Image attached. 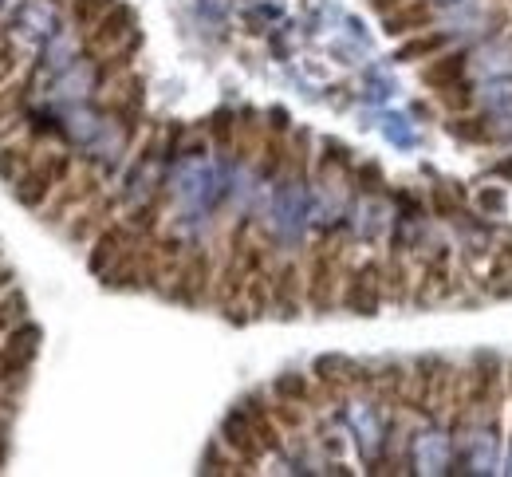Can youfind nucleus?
Wrapping results in <instances>:
<instances>
[{
  "instance_id": "1",
  "label": "nucleus",
  "mask_w": 512,
  "mask_h": 477,
  "mask_svg": "<svg viewBox=\"0 0 512 477\" xmlns=\"http://www.w3.org/2000/svg\"><path fill=\"white\" fill-rule=\"evenodd\" d=\"M347 249L339 241H320L308 253V269H304V296L312 312H331L339 304L343 292V276H347Z\"/></svg>"
},
{
  "instance_id": "2",
  "label": "nucleus",
  "mask_w": 512,
  "mask_h": 477,
  "mask_svg": "<svg viewBox=\"0 0 512 477\" xmlns=\"http://www.w3.org/2000/svg\"><path fill=\"white\" fill-rule=\"evenodd\" d=\"M75 170V158L67 150H40L36 162L24 170L20 182H12V194L24 209H44L52 202V194L64 186Z\"/></svg>"
},
{
  "instance_id": "3",
  "label": "nucleus",
  "mask_w": 512,
  "mask_h": 477,
  "mask_svg": "<svg viewBox=\"0 0 512 477\" xmlns=\"http://www.w3.org/2000/svg\"><path fill=\"white\" fill-rule=\"evenodd\" d=\"M457 288H461V284H457V273H453V249H449V245H434V253H422V261H418L410 304H414V308L442 304Z\"/></svg>"
},
{
  "instance_id": "4",
  "label": "nucleus",
  "mask_w": 512,
  "mask_h": 477,
  "mask_svg": "<svg viewBox=\"0 0 512 477\" xmlns=\"http://www.w3.org/2000/svg\"><path fill=\"white\" fill-rule=\"evenodd\" d=\"M339 304H343L347 312H355V316H379V308L386 304L383 261H379V257H367V261H359V265L347 269Z\"/></svg>"
},
{
  "instance_id": "5",
  "label": "nucleus",
  "mask_w": 512,
  "mask_h": 477,
  "mask_svg": "<svg viewBox=\"0 0 512 477\" xmlns=\"http://www.w3.org/2000/svg\"><path fill=\"white\" fill-rule=\"evenodd\" d=\"M134 28H138V12L123 4V0H115L111 8H107V16H99L87 32H83V56L87 60H103L107 52H115V48H123L130 36H134Z\"/></svg>"
},
{
  "instance_id": "6",
  "label": "nucleus",
  "mask_w": 512,
  "mask_h": 477,
  "mask_svg": "<svg viewBox=\"0 0 512 477\" xmlns=\"http://www.w3.org/2000/svg\"><path fill=\"white\" fill-rule=\"evenodd\" d=\"M99 194H103V178H99V170H91V166H75L71 178L52 194V202L44 205L40 213H44L48 225H67L83 205L91 202V198H99Z\"/></svg>"
},
{
  "instance_id": "7",
  "label": "nucleus",
  "mask_w": 512,
  "mask_h": 477,
  "mask_svg": "<svg viewBox=\"0 0 512 477\" xmlns=\"http://www.w3.org/2000/svg\"><path fill=\"white\" fill-rule=\"evenodd\" d=\"M213 280H217V269H213L209 249H190V253H186V261H182V269H178V276L166 284V296H170V300H178V304L197 308V304H205V300H209Z\"/></svg>"
},
{
  "instance_id": "8",
  "label": "nucleus",
  "mask_w": 512,
  "mask_h": 477,
  "mask_svg": "<svg viewBox=\"0 0 512 477\" xmlns=\"http://www.w3.org/2000/svg\"><path fill=\"white\" fill-rule=\"evenodd\" d=\"M142 241V233H134V225H130L127 217H115L95 241H91V253H87V269L95 276H103L123 253H127L130 245H138Z\"/></svg>"
},
{
  "instance_id": "9",
  "label": "nucleus",
  "mask_w": 512,
  "mask_h": 477,
  "mask_svg": "<svg viewBox=\"0 0 512 477\" xmlns=\"http://www.w3.org/2000/svg\"><path fill=\"white\" fill-rule=\"evenodd\" d=\"M272 308L280 316H300V308L308 304L304 296V269L292 261V257H280L272 261Z\"/></svg>"
},
{
  "instance_id": "10",
  "label": "nucleus",
  "mask_w": 512,
  "mask_h": 477,
  "mask_svg": "<svg viewBox=\"0 0 512 477\" xmlns=\"http://www.w3.org/2000/svg\"><path fill=\"white\" fill-rule=\"evenodd\" d=\"M221 442L249 466V474H253L256 466L268 458V450H264V442L256 438L253 422H249V414L241 407H233L229 414H225V422H221Z\"/></svg>"
},
{
  "instance_id": "11",
  "label": "nucleus",
  "mask_w": 512,
  "mask_h": 477,
  "mask_svg": "<svg viewBox=\"0 0 512 477\" xmlns=\"http://www.w3.org/2000/svg\"><path fill=\"white\" fill-rule=\"evenodd\" d=\"M115 213H119V198H115V194H99V198H91V202L83 205V209L64 225L67 241H75V245H91V241L115 221Z\"/></svg>"
},
{
  "instance_id": "12",
  "label": "nucleus",
  "mask_w": 512,
  "mask_h": 477,
  "mask_svg": "<svg viewBox=\"0 0 512 477\" xmlns=\"http://www.w3.org/2000/svg\"><path fill=\"white\" fill-rule=\"evenodd\" d=\"M438 24V8L430 4V0H402L398 8H390L383 16V32L390 40H406V36H414V32H426V28H434Z\"/></svg>"
},
{
  "instance_id": "13",
  "label": "nucleus",
  "mask_w": 512,
  "mask_h": 477,
  "mask_svg": "<svg viewBox=\"0 0 512 477\" xmlns=\"http://www.w3.org/2000/svg\"><path fill=\"white\" fill-rule=\"evenodd\" d=\"M465 71H469V52L465 48H457V52H438L434 60H426L422 71H418V79H422V87H430L434 95L438 91H446L453 83H461L465 79Z\"/></svg>"
},
{
  "instance_id": "14",
  "label": "nucleus",
  "mask_w": 512,
  "mask_h": 477,
  "mask_svg": "<svg viewBox=\"0 0 512 477\" xmlns=\"http://www.w3.org/2000/svg\"><path fill=\"white\" fill-rule=\"evenodd\" d=\"M36 154H40V146H36L32 135L4 138V142H0V182H8V186L20 182L24 170L36 162Z\"/></svg>"
},
{
  "instance_id": "15",
  "label": "nucleus",
  "mask_w": 512,
  "mask_h": 477,
  "mask_svg": "<svg viewBox=\"0 0 512 477\" xmlns=\"http://www.w3.org/2000/svg\"><path fill=\"white\" fill-rule=\"evenodd\" d=\"M383 292H386V304H410L414 296V269L406 261L402 249H390V257L383 261Z\"/></svg>"
},
{
  "instance_id": "16",
  "label": "nucleus",
  "mask_w": 512,
  "mask_h": 477,
  "mask_svg": "<svg viewBox=\"0 0 512 477\" xmlns=\"http://www.w3.org/2000/svg\"><path fill=\"white\" fill-rule=\"evenodd\" d=\"M449 32H414V36H406L398 48H394V60L398 64H426V60H434L438 52H446L449 48Z\"/></svg>"
},
{
  "instance_id": "17",
  "label": "nucleus",
  "mask_w": 512,
  "mask_h": 477,
  "mask_svg": "<svg viewBox=\"0 0 512 477\" xmlns=\"http://www.w3.org/2000/svg\"><path fill=\"white\" fill-rule=\"evenodd\" d=\"M260 162H256V170H260V178L264 182H272V178H280L284 170H288V154H292V142L284 131H264V142H260Z\"/></svg>"
},
{
  "instance_id": "18",
  "label": "nucleus",
  "mask_w": 512,
  "mask_h": 477,
  "mask_svg": "<svg viewBox=\"0 0 512 477\" xmlns=\"http://www.w3.org/2000/svg\"><path fill=\"white\" fill-rule=\"evenodd\" d=\"M446 131L457 138V142H465V146H489V142L497 138V131H493V119H489V115H477V111L449 115Z\"/></svg>"
},
{
  "instance_id": "19",
  "label": "nucleus",
  "mask_w": 512,
  "mask_h": 477,
  "mask_svg": "<svg viewBox=\"0 0 512 477\" xmlns=\"http://www.w3.org/2000/svg\"><path fill=\"white\" fill-rule=\"evenodd\" d=\"M28 83L32 79H24V83H4L0 87V142L12 135V131H20L24 123H20V107H24V99H28Z\"/></svg>"
},
{
  "instance_id": "20",
  "label": "nucleus",
  "mask_w": 512,
  "mask_h": 477,
  "mask_svg": "<svg viewBox=\"0 0 512 477\" xmlns=\"http://www.w3.org/2000/svg\"><path fill=\"white\" fill-rule=\"evenodd\" d=\"M316 395H320L316 383H312L308 375H300V371H284V375L272 379V399H292V403H308V407H312Z\"/></svg>"
},
{
  "instance_id": "21",
  "label": "nucleus",
  "mask_w": 512,
  "mask_h": 477,
  "mask_svg": "<svg viewBox=\"0 0 512 477\" xmlns=\"http://www.w3.org/2000/svg\"><path fill=\"white\" fill-rule=\"evenodd\" d=\"M430 213L434 217H442V221H453L461 209H465V190L457 186V182H438V186H430Z\"/></svg>"
},
{
  "instance_id": "22",
  "label": "nucleus",
  "mask_w": 512,
  "mask_h": 477,
  "mask_svg": "<svg viewBox=\"0 0 512 477\" xmlns=\"http://www.w3.org/2000/svg\"><path fill=\"white\" fill-rule=\"evenodd\" d=\"M4 340H8L4 343V351L16 359V367H28V363L36 359V347H40V328L24 320V324H20V328H12Z\"/></svg>"
},
{
  "instance_id": "23",
  "label": "nucleus",
  "mask_w": 512,
  "mask_h": 477,
  "mask_svg": "<svg viewBox=\"0 0 512 477\" xmlns=\"http://www.w3.org/2000/svg\"><path fill=\"white\" fill-rule=\"evenodd\" d=\"M162 209H166V194H154L150 202L134 205L127 213V221L134 225V233H142V237H154L158 229H162Z\"/></svg>"
},
{
  "instance_id": "24",
  "label": "nucleus",
  "mask_w": 512,
  "mask_h": 477,
  "mask_svg": "<svg viewBox=\"0 0 512 477\" xmlns=\"http://www.w3.org/2000/svg\"><path fill=\"white\" fill-rule=\"evenodd\" d=\"M28 320V296L20 292V288H8L4 296H0V340L12 332V328H20Z\"/></svg>"
},
{
  "instance_id": "25",
  "label": "nucleus",
  "mask_w": 512,
  "mask_h": 477,
  "mask_svg": "<svg viewBox=\"0 0 512 477\" xmlns=\"http://www.w3.org/2000/svg\"><path fill=\"white\" fill-rule=\"evenodd\" d=\"M438 103H442L446 115H465V111L477 107V87L469 79H461V83H453L446 91H438Z\"/></svg>"
},
{
  "instance_id": "26",
  "label": "nucleus",
  "mask_w": 512,
  "mask_h": 477,
  "mask_svg": "<svg viewBox=\"0 0 512 477\" xmlns=\"http://www.w3.org/2000/svg\"><path fill=\"white\" fill-rule=\"evenodd\" d=\"M351 170H355V158H351V150H347L343 142H323L320 174H343V178H351Z\"/></svg>"
},
{
  "instance_id": "27",
  "label": "nucleus",
  "mask_w": 512,
  "mask_h": 477,
  "mask_svg": "<svg viewBox=\"0 0 512 477\" xmlns=\"http://www.w3.org/2000/svg\"><path fill=\"white\" fill-rule=\"evenodd\" d=\"M308 403H292V399H272V414H276V422L284 426V434H292V430H304L308 426Z\"/></svg>"
},
{
  "instance_id": "28",
  "label": "nucleus",
  "mask_w": 512,
  "mask_h": 477,
  "mask_svg": "<svg viewBox=\"0 0 512 477\" xmlns=\"http://www.w3.org/2000/svg\"><path fill=\"white\" fill-rule=\"evenodd\" d=\"M205 127H209V138H213V142H217L221 150H225V146H233V138H237V131H241V123H237V115H233L229 107L213 111Z\"/></svg>"
},
{
  "instance_id": "29",
  "label": "nucleus",
  "mask_w": 512,
  "mask_h": 477,
  "mask_svg": "<svg viewBox=\"0 0 512 477\" xmlns=\"http://www.w3.org/2000/svg\"><path fill=\"white\" fill-rule=\"evenodd\" d=\"M351 182H355L359 194H383L386 190V174L379 162H363V166H355V170H351Z\"/></svg>"
},
{
  "instance_id": "30",
  "label": "nucleus",
  "mask_w": 512,
  "mask_h": 477,
  "mask_svg": "<svg viewBox=\"0 0 512 477\" xmlns=\"http://www.w3.org/2000/svg\"><path fill=\"white\" fill-rule=\"evenodd\" d=\"M111 4H115V0H71V8H67V12H71V24L87 32L99 16H107V8H111Z\"/></svg>"
},
{
  "instance_id": "31",
  "label": "nucleus",
  "mask_w": 512,
  "mask_h": 477,
  "mask_svg": "<svg viewBox=\"0 0 512 477\" xmlns=\"http://www.w3.org/2000/svg\"><path fill=\"white\" fill-rule=\"evenodd\" d=\"M390 198H394V205H398L406 217H422V213L430 209L426 198H418V194H414V190H406V186H402V190H390Z\"/></svg>"
},
{
  "instance_id": "32",
  "label": "nucleus",
  "mask_w": 512,
  "mask_h": 477,
  "mask_svg": "<svg viewBox=\"0 0 512 477\" xmlns=\"http://www.w3.org/2000/svg\"><path fill=\"white\" fill-rule=\"evenodd\" d=\"M308 142H312V135H308V131H296V138H292L288 166H292L296 174H308Z\"/></svg>"
},
{
  "instance_id": "33",
  "label": "nucleus",
  "mask_w": 512,
  "mask_h": 477,
  "mask_svg": "<svg viewBox=\"0 0 512 477\" xmlns=\"http://www.w3.org/2000/svg\"><path fill=\"white\" fill-rule=\"evenodd\" d=\"M20 68V52H16V44L12 40H4L0 36V87L12 79V71Z\"/></svg>"
},
{
  "instance_id": "34",
  "label": "nucleus",
  "mask_w": 512,
  "mask_h": 477,
  "mask_svg": "<svg viewBox=\"0 0 512 477\" xmlns=\"http://www.w3.org/2000/svg\"><path fill=\"white\" fill-rule=\"evenodd\" d=\"M477 202H481L485 213H505V209H509V194H505L501 186H493V190H481Z\"/></svg>"
},
{
  "instance_id": "35",
  "label": "nucleus",
  "mask_w": 512,
  "mask_h": 477,
  "mask_svg": "<svg viewBox=\"0 0 512 477\" xmlns=\"http://www.w3.org/2000/svg\"><path fill=\"white\" fill-rule=\"evenodd\" d=\"M489 174H493V178H505V182H512V154H509V158H497V162L489 166Z\"/></svg>"
},
{
  "instance_id": "36",
  "label": "nucleus",
  "mask_w": 512,
  "mask_h": 477,
  "mask_svg": "<svg viewBox=\"0 0 512 477\" xmlns=\"http://www.w3.org/2000/svg\"><path fill=\"white\" fill-rule=\"evenodd\" d=\"M268 127H272V131H284V135H288V115H284L280 107H276V111H268Z\"/></svg>"
},
{
  "instance_id": "37",
  "label": "nucleus",
  "mask_w": 512,
  "mask_h": 477,
  "mask_svg": "<svg viewBox=\"0 0 512 477\" xmlns=\"http://www.w3.org/2000/svg\"><path fill=\"white\" fill-rule=\"evenodd\" d=\"M12 280H16V276H12V269H8L4 261H0V296H4L8 288H12Z\"/></svg>"
},
{
  "instance_id": "38",
  "label": "nucleus",
  "mask_w": 512,
  "mask_h": 477,
  "mask_svg": "<svg viewBox=\"0 0 512 477\" xmlns=\"http://www.w3.org/2000/svg\"><path fill=\"white\" fill-rule=\"evenodd\" d=\"M367 4H371V8L379 12V16H386V12H390V8H398L402 0H367Z\"/></svg>"
}]
</instances>
